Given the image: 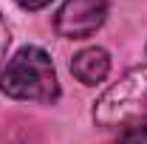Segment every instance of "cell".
Segmentation results:
<instances>
[{
    "mask_svg": "<svg viewBox=\"0 0 147 144\" xmlns=\"http://www.w3.org/2000/svg\"><path fill=\"white\" fill-rule=\"evenodd\" d=\"M0 90L20 102L54 105L59 99V79L54 62L40 45H26L0 71Z\"/></svg>",
    "mask_w": 147,
    "mask_h": 144,
    "instance_id": "1",
    "label": "cell"
},
{
    "mask_svg": "<svg viewBox=\"0 0 147 144\" xmlns=\"http://www.w3.org/2000/svg\"><path fill=\"white\" fill-rule=\"evenodd\" d=\"M93 122L99 127L147 124V65L127 71L116 85H110L93 105Z\"/></svg>",
    "mask_w": 147,
    "mask_h": 144,
    "instance_id": "2",
    "label": "cell"
},
{
    "mask_svg": "<svg viewBox=\"0 0 147 144\" xmlns=\"http://www.w3.org/2000/svg\"><path fill=\"white\" fill-rule=\"evenodd\" d=\"M110 0H65L54 17V28L65 40H85L108 20Z\"/></svg>",
    "mask_w": 147,
    "mask_h": 144,
    "instance_id": "3",
    "label": "cell"
},
{
    "mask_svg": "<svg viewBox=\"0 0 147 144\" xmlns=\"http://www.w3.org/2000/svg\"><path fill=\"white\" fill-rule=\"evenodd\" d=\"M71 73L82 82V85H99V82L110 73V54L102 48V45L82 48V51L71 59Z\"/></svg>",
    "mask_w": 147,
    "mask_h": 144,
    "instance_id": "4",
    "label": "cell"
},
{
    "mask_svg": "<svg viewBox=\"0 0 147 144\" xmlns=\"http://www.w3.org/2000/svg\"><path fill=\"white\" fill-rule=\"evenodd\" d=\"M116 144H147V124H133L127 130H122Z\"/></svg>",
    "mask_w": 147,
    "mask_h": 144,
    "instance_id": "5",
    "label": "cell"
},
{
    "mask_svg": "<svg viewBox=\"0 0 147 144\" xmlns=\"http://www.w3.org/2000/svg\"><path fill=\"white\" fill-rule=\"evenodd\" d=\"M9 26H6V20L0 17V68H3V59H6V48H9Z\"/></svg>",
    "mask_w": 147,
    "mask_h": 144,
    "instance_id": "6",
    "label": "cell"
},
{
    "mask_svg": "<svg viewBox=\"0 0 147 144\" xmlns=\"http://www.w3.org/2000/svg\"><path fill=\"white\" fill-rule=\"evenodd\" d=\"M20 9H26V11H40V9H45L51 0H14Z\"/></svg>",
    "mask_w": 147,
    "mask_h": 144,
    "instance_id": "7",
    "label": "cell"
}]
</instances>
